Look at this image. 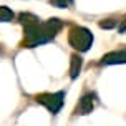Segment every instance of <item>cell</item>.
<instances>
[{
  "label": "cell",
  "instance_id": "obj_1",
  "mask_svg": "<svg viewBox=\"0 0 126 126\" xmlns=\"http://www.w3.org/2000/svg\"><path fill=\"white\" fill-rule=\"evenodd\" d=\"M68 40L73 48H76L80 51H86L91 47V43H93V35H91L90 30L83 28V27H75L73 30L70 32Z\"/></svg>",
  "mask_w": 126,
  "mask_h": 126
},
{
  "label": "cell",
  "instance_id": "obj_2",
  "mask_svg": "<svg viewBox=\"0 0 126 126\" xmlns=\"http://www.w3.org/2000/svg\"><path fill=\"white\" fill-rule=\"evenodd\" d=\"M63 98H65L63 91H58V93H43V94H38L37 96V101L42 103L43 106H47L48 111L57 114L63 106Z\"/></svg>",
  "mask_w": 126,
  "mask_h": 126
},
{
  "label": "cell",
  "instance_id": "obj_3",
  "mask_svg": "<svg viewBox=\"0 0 126 126\" xmlns=\"http://www.w3.org/2000/svg\"><path fill=\"white\" fill-rule=\"evenodd\" d=\"M93 106H94V94L88 93V94H85L80 100V103L76 105L75 113L76 114H88V113H91Z\"/></svg>",
  "mask_w": 126,
  "mask_h": 126
},
{
  "label": "cell",
  "instance_id": "obj_4",
  "mask_svg": "<svg viewBox=\"0 0 126 126\" xmlns=\"http://www.w3.org/2000/svg\"><path fill=\"white\" fill-rule=\"evenodd\" d=\"M103 65H116V63H126V50L111 51L103 58Z\"/></svg>",
  "mask_w": 126,
  "mask_h": 126
},
{
  "label": "cell",
  "instance_id": "obj_5",
  "mask_svg": "<svg viewBox=\"0 0 126 126\" xmlns=\"http://www.w3.org/2000/svg\"><path fill=\"white\" fill-rule=\"evenodd\" d=\"M80 70H81V58L78 55H73L71 57V68H70V76L71 78H76L80 75Z\"/></svg>",
  "mask_w": 126,
  "mask_h": 126
},
{
  "label": "cell",
  "instance_id": "obj_6",
  "mask_svg": "<svg viewBox=\"0 0 126 126\" xmlns=\"http://www.w3.org/2000/svg\"><path fill=\"white\" fill-rule=\"evenodd\" d=\"M13 18V12L7 7H0V22H10Z\"/></svg>",
  "mask_w": 126,
  "mask_h": 126
},
{
  "label": "cell",
  "instance_id": "obj_7",
  "mask_svg": "<svg viewBox=\"0 0 126 126\" xmlns=\"http://www.w3.org/2000/svg\"><path fill=\"white\" fill-rule=\"evenodd\" d=\"M70 2H71V0H51V3L55 7H60V8H66Z\"/></svg>",
  "mask_w": 126,
  "mask_h": 126
},
{
  "label": "cell",
  "instance_id": "obj_8",
  "mask_svg": "<svg viewBox=\"0 0 126 126\" xmlns=\"http://www.w3.org/2000/svg\"><path fill=\"white\" fill-rule=\"evenodd\" d=\"M114 25H116V22H101L100 23L101 28H113Z\"/></svg>",
  "mask_w": 126,
  "mask_h": 126
}]
</instances>
